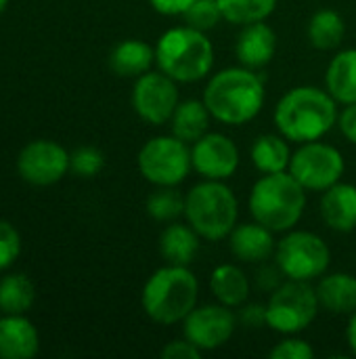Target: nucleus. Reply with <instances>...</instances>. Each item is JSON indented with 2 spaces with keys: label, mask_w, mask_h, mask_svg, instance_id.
I'll return each mask as SVG.
<instances>
[{
  "label": "nucleus",
  "mask_w": 356,
  "mask_h": 359,
  "mask_svg": "<svg viewBox=\"0 0 356 359\" xmlns=\"http://www.w3.org/2000/svg\"><path fill=\"white\" fill-rule=\"evenodd\" d=\"M21 255V236L19 231L6 223L0 221V271L8 269Z\"/></svg>",
  "instance_id": "nucleus-32"
},
{
  "label": "nucleus",
  "mask_w": 356,
  "mask_h": 359,
  "mask_svg": "<svg viewBox=\"0 0 356 359\" xmlns=\"http://www.w3.org/2000/svg\"><path fill=\"white\" fill-rule=\"evenodd\" d=\"M248 208L254 221L275 233L294 229L306 208V189L290 170L262 175L250 189Z\"/></svg>",
  "instance_id": "nucleus-4"
},
{
  "label": "nucleus",
  "mask_w": 356,
  "mask_h": 359,
  "mask_svg": "<svg viewBox=\"0 0 356 359\" xmlns=\"http://www.w3.org/2000/svg\"><path fill=\"white\" fill-rule=\"evenodd\" d=\"M147 215L159 223H172L185 215V196L176 187H157L147 198Z\"/></svg>",
  "instance_id": "nucleus-29"
},
{
  "label": "nucleus",
  "mask_w": 356,
  "mask_h": 359,
  "mask_svg": "<svg viewBox=\"0 0 356 359\" xmlns=\"http://www.w3.org/2000/svg\"><path fill=\"white\" fill-rule=\"evenodd\" d=\"M239 217V204L225 181L204 179L185 196L187 223L208 242L229 238Z\"/></svg>",
  "instance_id": "nucleus-6"
},
{
  "label": "nucleus",
  "mask_w": 356,
  "mask_h": 359,
  "mask_svg": "<svg viewBox=\"0 0 356 359\" xmlns=\"http://www.w3.org/2000/svg\"><path fill=\"white\" fill-rule=\"evenodd\" d=\"M338 101L319 86H296L275 105V126L292 143L323 139L338 124Z\"/></svg>",
  "instance_id": "nucleus-1"
},
{
  "label": "nucleus",
  "mask_w": 356,
  "mask_h": 359,
  "mask_svg": "<svg viewBox=\"0 0 356 359\" xmlns=\"http://www.w3.org/2000/svg\"><path fill=\"white\" fill-rule=\"evenodd\" d=\"M277 50V34L271 25L264 21H254L241 27L237 42H235V55L243 67L260 69L266 63L273 61Z\"/></svg>",
  "instance_id": "nucleus-15"
},
{
  "label": "nucleus",
  "mask_w": 356,
  "mask_h": 359,
  "mask_svg": "<svg viewBox=\"0 0 356 359\" xmlns=\"http://www.w3.org/2000/svg\"><path fill=\"white\" fill-rule=\"evenodd\" d=\"M327 93L342 105L356 103V48L340 50L325 72Z\"/></svg>",
  "instance_id": "nucleus-22"
},
{
  "label": "nucleus",
  "mask_w": 356,
  "mask_h": 359,
  "mask_svg": "<svg viewBox=\"0 0 356 359\" xmlns=\"http://www.w3.org/2000/svg\"><path fill=\"white\" fill-rule=\"evenodd\" d=\"M6 6H8V0H0V15L6 11Z\"/></svg>",
  "instance_id": "nucleus-39"
},
{
  "label": "nucleus",
  "mask_w": 356,
  "mask_h": 359,
  "mask_svg": "<svg viewBox=\"0 0 356 359\" xmlns=\"http://www.w3.org/2000/svg\"><path fill=\"white\" fill-rule=\"evenodd\" d=\"M250 158H252V164L262 172V175H269V172H281V170H287L290 168V162H292V149H290V143L287 139L279 133V135H260L252 149H250Z\"/></svg>",
  "instance_id": "nucleus-25"
},
{
  "label": "nucleus",
  "mask_w": 356,
  "mask_h": 359,
  "mask_svg": "<svg viewBox=\"0 0 356 359\" xmlns=\"http://www.w3.org/2000/svg\"><path fill=\"white\" fill-rule=\"evenodd\" d=\"M239 149L235 141L222 133H206L191 147L193 170L212 181H227L239 168Z\"/></svg>",
  "instance_id": "nucleus-14"
},
{
  "label": "nucleus",
  "mask_w": 356,
  "mask_h": 359,
  "mask_svg": "<svg viewBox=\"0 0 356 359\" xmlns=\"http://www.w3.org/2000/svg\"><path fill=\"white\" fill-rule=\"evenodd\" d=\"M338 128L344 135L346 141L356 145V103L344 105V109L338 116Z\"/></svg>",
  "instance_id": "nucleus-36"
},
{
  "label": "nucleus",
  "mask_w": 356,
  "mask_h": 359,
  "mask_svg": "<svg viewBox=\"0 0 356 359\" xmlns=\"http://www.w3.org/2000/svg\"><path fill=\"white\" fill-rule=\"evenodd\" d=\"M155 65L176 82H199L214 67V46L206 32L189 25L170 27L155 42Z\"/></svg>",
  "instance_id": "nucleus-5"
},
{
  "label": "nucleus",
  "mask_w": 356,
  "mask_h": 359,
  "mask_svg": "<svg viewBox=\"0 0 356 359\" xmlns=\"http://www.w3.org/2000/svg\"><path fill=\"white\" fill-rule=\"evenodd\" d=\"M222 19L218 0H195L183 15L185 25L199 29V32H210L214 29Z\"/></svg>",
  "instance_id": "nucleus-30"
},
{
  "label": "nucleus",
  "mask_w": 356,
  "mask_h": 359,
  "mask_svg": "<svg viewBox=\"0 0 356 359\" xmlns=\"http://www.w3.org/2000/svg\"><path fill=\"white\" fill-rule=\"evenodd\" d=\"M241 322L250 328H260V326H266V307L264 305H248L243 307V313H241Z\"/></svg>",
  "instance_id": "nucleus-37"
},
{
  "label": "nucleus",
  "mask_w": 356,
  "mask_h": 359,
  "mask_svg": "<svg viewBox=\"0 0 356 359\" xmlns=\"http://www.w3.org/2000/svg\"><path fill=\"white\" fill-rule=\"evenodd\" d=\"M269 358L273 359H313L315 358V349L311 347V343L298 339L296 334H287L285 339H281L271 351Z\"/></svg>",
  "instance_id": "nucleus-33"
},
{
  "label": "nucleus",
  "mask_w": 356,
  "mask_h": 359,
  "mask_svg": "<svg viewBox=\"0 0 356 359\" xmlns=\"http://www.w3.org/2000/svg\"><path fill=\"white\" fill-rule=\"evenodd\" d=\"M155 63V46L145 40L128 38L113 46L109 53V67L120 78H138Z\"/></svg>",
  "instance_id": "nucleus-20"
},
{
  "label": "nucleus",
  "mask_w": 356,
  "mask_h": 359,
  "mask_svg": "<svg viewBox=\"0 0 356 359\" xmlns=\"http://www.w3.org/2000/svg\"><path fill=\"white\" fill-rule=\"evenodd\" d=\"M222 19L235 25L264 21L277 8V0H218Z\"/></svg>",
  "instance_id": "nucleus-28"
},
{
  "label": "nucleus",
  "mask_w": 356,
  "mask_h": 359,
  "mask_svg": "<svg viewBox=\"0 0 356 359\" xmlns=\"http://www.w3.org/2000/svg\"><path fill=\"white\" fill-rule=\"evenodd\" d=\"M36 299L34 282L23 273H8L0 280V313L25 316Z\"/></svg>",
  "instance_id": "nucleus-27"
},
{
  "label": "nucleus",
  "mask_w": 356,
  "mask_h": 359,
  "mask_svg": "<svg viewBox=\"0 0 356 359\" xmlns=\"http://www.w3.org/2000/svg\"><path fill=\"white\" fill-rule=\"evenodd\" d=\"M199 240L201 236L189 223L172 221L159 236V255L168 265L189 267L199 252Z\"/></svg>",
  "instance_id": "nucleus-21"
},
{
  "label": "nucleus",
  "mask_w": 356,
  "mask_h": 359,
  "mask_svg": "<svg viewBox=\"0 0 356 359\" xmlns=\"http://www.w3.org/2000/svg\"><path fill=\"white\" fill-rule=\"evenodd\" d=\"M195 0H149L151 8L166 17H183Z\"/></svg>",
  "instance_id": "nucleus-35"
},
{
  "label": "nucleus",
  "mask_w": 356,
  "mask_h": 359,
  "mask_svg": "<svg viewBox=\"0 0 356 359\" xmlns=\"http://www.w3.org/2000/svg\"><path fill=\"white\" fill-rule=\"evenodd\" d=\"M176 84L178 82L172 80L162 69H157V72L149 69L147 74L134 78L132 107H134L136 116L143 122L153 124V126L168 124L176 105L180 103Z\"/></svg>",
  "instance_id": "nucleus-11"
},
{
  "label": "nucleus",
  "mask_w": 356,
  "mask_h": 359,
  "mask_svg": "<svg viewBox=\"0 0 356 359\" xmlns=\"http://www.w3.org/2000/svg\"><path fill=\"white\" fill-rule=\"evenodd\" d=\"M266 307V326L283 337L304 332L317 318L321 305L311 282L287 280L271 294Z\"/></svg>",
  "instance_id": "nucleus-8"
},
{
  "label": "nucleus",
  "mask_w": 356,
  "mask_h": 359,
  "mask_svg": "<svg viewBox=\"0 0 356 359\" xmlns=\"http://www.w3.org/2000/svg\"><path fill=\"white\" fill-rule=\"evenodd\" d=\"M201 349H197L189 339H176L164 345L162 349V359H199Z\"/></svg>",
  "instance_id": "nucleus-34"
},
{
  "label": "nucleus",
  "mask_w": 356,
  "mask_h": 359,
  "mask_svg": "<svg viewBox=\"0 0 356 359\" xmlns=\"http://www.w3.org/2000/svg\"><path fill=\"white\" fill-rule=\"evenodd\" d=\"M321 219L338 233H350L356 229V185L338 181L321 196Z\"/></svg>",
  "instance_id": "nucleus-17"
},
{
  "label": "nucleus",
  "mask_w": 356,
  "mask_h": 359,
  "mask_svg": "<svg viewBox=\"0 0 356 359\" xmlns=\"http://www.w3.org/2000/svg\"><path fill=\"white\" fill-rule=\"evenodd\" d=\"M199 282L185 265L159 267L149 276L141 292L145 316L159 326L183 324V320L197 307Z\"/></svg>",
  "instance_id": "nucleus-3"
},
{
  "label": "nucleus",
  "mask_w": 356,
  "mask_h": 359,
  "mask_svg": "<svg viewBox=\"0 0 356 359\" xmlns=\"http://www.w3.org/2000/svg\"><path fill=\"white\" fill-rule=\"evenodd\" d=\"M210 290L218 303L237 309L250 297V280L235 263H222L210 276Z\"/></svg>",
  "instance_id": "nucleus-23"
},
{
  "label": "nucleus",
  "mask_w": 356,
  "mask_h": 359,
  "mask_svg": "<svg viewBox=\"0 0 356 359\" xmlns=\"http://www.w3.org/2000/svg\"><path fill=\"white\" fill-rule=\"evenodd\" d=\"M105 168V156L101 149L84 145L69 154V170L82 179H92Z\"/></svg>",
  "instance_id": "nucleus-31"
},
{
  "label": "nucleus",
  "mask_w": 356,
  "mask_h": 359,
  "mask_svg": "<svg viewBox=\"0 0 356 359\" xmlns=\"http://www.w3.org/2000/svg\"><path fill=\"white\" fill-rule=\"evenodd\" d=\"M38 351V330L25 316L0 318V359H31Z\"/></svg>",
  "instance_id": "nucleus-18"
},
{
  "label": "nucleus",
  "mask_w": 356,
  "mask_h": 359,
  "mask_svg": "<svg viewBox=\"0 0 356 359\" xmlns=\"http://www.w3.org/2000/svg\"><path fill=\"white\" fill-rule=\"evenodd\" d=\"M264 97L262 78L243 65L216 72L204 88V103L212 118L229 126L254 120L264 107Z\"/></svg>",
  "instance_id": "nucleus-2"
},
{
  "label": "nucleus",
  "mask_w": 356,
  "mask_h": 359,
  "mask_svg": "<svg viewBox=\"0 0 356 359\" xmlns=\"http://www.w3.org/2000/svg\"><path fill=\"white\" fill-rule=\"evenodd\" d=\"M275 261L277 269L287 280L313 282L327 271L332 263V250L321 236L313 231L290 229L277 242Z\"/></svg>",
  "instance_id": "nucleus-7"
},
{
  "label": "nucleus",
  "mask_w": 356,
  "mask_h": 359,
  "mask_svg": "<svg viewBox=\"0 0 356 359\" xmlns=\"http://www.w3.org/2000/svg\"><path fill=\"white\" fill-rule=\"evenodd\" d=\"M346 343L350 347V353L356 355V311L350 313V320H348V326H346Z\"/></svg>",
  "instance_id": "nucleus-38"
},
{
  "label": "nucleus",
  "mask_w": 356,
  "mask_h": 359,
  "mask_svg": "<svg viewBox=\"0 0 356 359\" xmlns=\"http://www.w3.org/2000/svg\"><path fill=\"white\" fill-rule=\"evenodd\" d=\"M308 40L317 50H336L346 36V23L334 8L317 11L308 21Z\"/></svg>",
  "instance_id": "nucleus-26"
},
{
  "label": "nucleus",
  "mask_w": 356,
  "mask_h": 359,
  "mask_svg": "<svg viewBox=\"0 0 356 359\" xmlns=\"http://www.w3.org/2000/svg\"><path fill=\"white\" fill-rule=\"evenodd\" d=\"M275 231L254 223L235 225V229L229 233V248L235 259L241 263H264L271 255H275L277 242L273 238Z\"/></svg>",
  "instance_id": "nucleus-16"
},
{
  "label": "nucleus",
  "mask_w": 356,
  "mask_h": 359,
  "mask_svg": "<svg viewBox=\"0 0 356 359\" xmlns=\"http://www.w3.org/2000/svg\"><path fill=\"white\" fill-rule=\"evenodd\" d=\"M138 172L145 181L155 187H176L180 185L191 164V147L174 135L151 137L136 156Z\"/></svg>",
  "instance_id": "nucleus-9"
},
{
  "label": "nucleus",
  "mask_w": 356,
  "mask_h": 359,
  "mask_svg": "<svg viewBox=\"0 0 356 359\" xmlns=\"http://www.w3.org/2000/svg\"><path fill=\"white\" fill-rule=\"evenodd\" d=\"M287 170L306 191H325L342 181L346 162L338 147L319 139L300 143V147L292 154Z\"/></svg>",
  "instance_id": "nucleus-10"
},
{
  "label": "nucleus",
  "mask_w": 356,
  "mask_h": 359,
  "mask_svg": "<svg viewBox=\"0 0 356 359\" xmlns=\"http://www.w3.org/2000/svg\"><path fill=\"white\" fill-rule=\"evenodd\" d=\"M321 309L334 316H350L356 311V278L350 273H323L315 286Z\"/></svg>",
  "instance_id": "nucleus-19"
},
{
  "label": "nucleus",
  "mask_w": 356,
  "mask_h": 359,
  "mask_svg": "<svg viewBox=\"0 0 356 359\" xmlns=\"http://www.w3.org/2000/svg\"><path fill=\"white\" fill-rule=\"evenodd\" d=\"M237 330V318L231 307L197 305L183 320V334L201 351H216L225 347Z\"/></svg>",
  "instance_id": "nucleus-13"
},
{
  "label": "nucleus",
  "mask_w": 356,
  "mask_h": 359,
  "mask_svg": "<svg viewBox=\"0 0 356 359\" xmlns=\"http://www.w3.org/2000/svg\"><path fill=\"white\" fill-rule=\"evenodd\" d=\"M67 170L69 151L50 139H36L17 156V172L29 185H55L67 175Z\"/></svg>",
  "instance_id": "nucleus-12"
},
{
  "label": "nucleus",
  "mask_w": 356,
  "mask_h": 359,
  "mask_svg": "<svg viewBox=\"0 0 356 359\" xmlns=\"http://www.w3.org/2000/svg\"><path fill=\"white\" fill-rule=\"evenodd\" d=\"M210 120L212 114L206 107L204 99H187L180 101L170 118V128L172 135L178 137L180 141L193 145L197 139H201L206 133H210Z\"/></svg>",
  "instance_id": "nucleus-24"
}]
</instances>
